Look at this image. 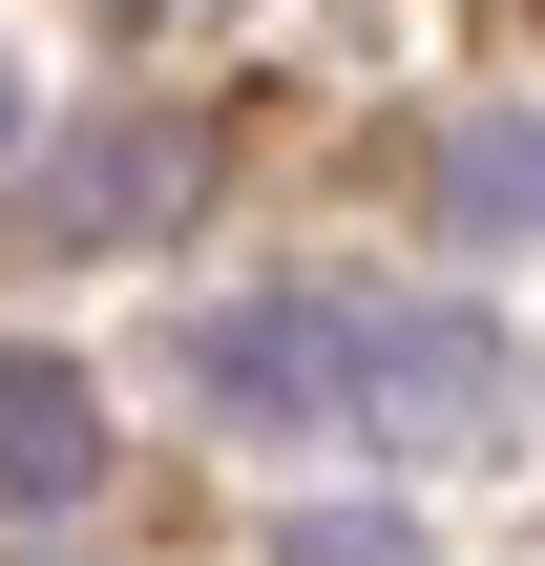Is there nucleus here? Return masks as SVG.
Wrapping results in <instances>:
<instances>
[{"label": "nucleus", "mask_w": 545, "mask_h": 566, "mask_svg": "<svg viewBox=\"0 0 545 566\" xmlns=\"http://www.w3.org/2000/svg\"><path fill=\"white\" fill-rule=\"evenodd\" d=\"M105 483V420H84V378L63 357H0V504L42 525V504H84Z\"/></svg>", "instance_id": "1"}]
</instances>
